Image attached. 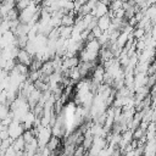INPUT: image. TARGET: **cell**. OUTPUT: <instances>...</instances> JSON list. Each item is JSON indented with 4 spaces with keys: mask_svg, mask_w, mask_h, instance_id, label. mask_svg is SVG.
I'll return each mask as SVG.
<instances>
[{
    "mask_svg": "<svg viewBox=\"0 0 156 156\" xmlns=\"http://www.w3.org/2000/svg\"><path fill=\"white\" fill-rule=\"evenodd\" d=\"M110 24H111V17H110L108 15H104V16H101V17L98 18V24H96V26H98L102 32H106V30L108 29Z\"/></svg>",
    "mask_w": 156,
    "mask_h": 156,
    "instance_id": "5",
    "label": "cell"
},
{
    "mask_svg": "<svg viewBox=\"0 0 156 156\" xmlns=\"http://www.w3.org/2000/svg\"><path fill=\"white\" fill-rule=\"evenodd\" d=\"M72 29H73V26H60L58 27L60 38L69 39L71 38V34H72Z\"/></svg>",
    "mask_w": 156,
    "mask_h": 156,
    "instance_id": "8",
    "label": "cell"
},
{
    "mask_svg": "<svg viewBox=\"0 0 156 156\" xmlns=\"http://www.w3.org/2000/svg\"><path fill=\"white\" fill-rule=\"evenodd\" d=\"M16 58H17V62L23 63V65H26V66H28V67H29V65H30L32 61H33V56H32L30 54H28V52L26 51V49H20V50H18V54H17V56H16Z\"/></svg>",
    "mask_w": 156,
    "mask_h": 156,
    "instance_id": "4",
    "label": "cell"
},
{
    "mask_svg": "<svg viewBox=\"0 0 156 156\" xmlns=\"http://www.w3.org/2000/svg\"><path fill=\"white\" fill-rule=\"evenodd\" d=\"M40 72H41V74H44V76H50L51 73H54V72H55V68H54V65H52L51 60L45 61V62H43V63H41Z\"/></svg>",
    "mask_w": 156,
    "mask_h": 156,
    "instance_id": "7",
    "label": "cell"
},
{
    "mask_svg": "<svg viewBox=\"0 0 156 156\" xmlns=\"http://www.w3.org/2000/svg\"><path fill=\"white\" fill-rule=\"evenodd\" d=\"M99 1H101V0H99Z\"/></svg>",
    "mask_w": 156,
    "mask_h": 156,
    "instance_id": "15",
    "label": "cell"
},
{
    "mask_svg": "<svg viewBox=\"0 0 156 156\" xmlns=\"http://www.w3.org/2000/svg\"><path fill=\"white\" fill-rule=\"evenodd\" d=\"M0 2H2V0H0Z\"/></svg>",
    "mask_w": 156,
    "mask_h": 156,
    "instance_id": "14",
    "label": "cell"
},
{
    "mask_svg": "<svg viewBox=\"0 0 156 156\" xmlns=\"http://www.w3.org/2000/svg\"><path fill=\"white\" fill-rule=\"evenodd\" d=\"M24 145H26V141L23 139V136H18L16 139H13V143H12V147L15 149V151H20V150H24Z\"/></svg>",
    "mask_w": 156,
    "mask_h": 156,
    "instance_id": "9",
    "label": "cell"
},
{
    "mask_svg": "<svg viewBox=\"0 0 156 156\" xmlns=\"http://www.w3.org/2000/svg\"><path fill=\"white\" fill-rule=\"evenodd\" d=\"M7 130H9L10 138L16 139V138H18V136H21V135L23 134L24 127H23V124H22L20 121L13 119V121L7 126Z\"/></svg>",
    "mask_w": 156,
    "mask_h": 156,
    "instance_id": "2",
    "label": "cell"
},
{
    "mask_svg": "<svg viewBox=\"0 0 156 156\" xmlns=\"http://www.w3.org/2000/svg\"><path fill=\"white\" fill-rule=\"evenodd\" d=\"M15 156H23V150L16 151V152H15Z\"/></svg>",
    "mask_w": 156,
    "mask_h": 156,
    "instance_id": "13",
    "label": "cell"
},
{
    "mask_svg": "<svg viewBox=\"0 0 156 156\" xmlns=\"http://www.w3.org/2000/svg\"><path fill=\"white\" fill-rule=\"evenodd\" d=\"M39 10H40V6H38V4H35V2H33V1L30 0V4H29L24 10L20 11V16H18L20 22H21V23H29L30 18H32V17L34 16V13H35L37 11H39Z\"/></svg>",
    "mask_w": 156,
    "mask_h": 156,
    "instance_id": "1",
    "label": "cell"
},
{
    "mask_svg": "<svg viewBox=\"0 0 156 156\" xmlns=\"http://www.w3.org/2000/svg\"><path fill=\"white\" fill-rule=\"evenodd\" d=\"M91 34L94 35V38H95V39H98V38H99V37L102 34V30H101V29H100L98 26H95V27L91 29Z\"/></svg>",
    "mask_w": 156,
    "mask_h": 156,
    "instance_id": "12",
    "label": "cell"
},
{
    "mask_svg": "<svg viewBox=\"0 0 156 156\" xmlns=\"http://www.w3.org/2000/svg\"><path fill=\"white\" fill-rule=\"evenodd\" d=\"M7 30H11V28H10V21L7 18H2L0 21V33L2 34L5 32H7Z\"/></svg>",
    "mask_w": 156,
    "mask_h": 156,
    "instance_id": "10",
    "label": "cell"
},
{
    "mask_svg": "<svg viewBox=\"0 0 156 156\" xmlns=\"http://www.w3.org/2000/svg\"><path fill=\"white\" fill-rule=\"evenodd\" d=\"M90 13H91L94 17H96V18H99V17H101V16H104V15H107V13H108V5H106V4L101 2V1H98L96 6L91 10Z\"/></svg>",
    "mask_w": 156,
    "mask_h": 156,
    "instance_id": "3",
    "label": "cell"
},
{
    "mask_svg": "<svg viewBox=\"0 0 156 156\" xmlns=\"http://www.w3.org/2000/svg\"><path fill=\"white\" fill-rule=\"evenodd\" d=\"M45 146H46L50 151H55V150L60 149V146H61V139H60L58 136L51 135V138L49 139V141H48V144H46Z\"/></svg>",
    "mask_w": 156,
    "mask_h": 156,
    "instance_id": "6",
    "label": "cell"
},
{
    "mask_svg": "<svg viewBox=\"0 0 156 156\" xmlns=\"http://www.w3.org/2000/svg\"><path fill=\"white\" fill-rule=\"evenodd\" d=\"M29 4H30V0H18V1H16V9H17L18 11H22V10H24Z\"/></svg>",
    "mask_w": 156,
    "mask_h": 156,
    "instance_id": "11",
    "label": "cell"
}]
</instances>
